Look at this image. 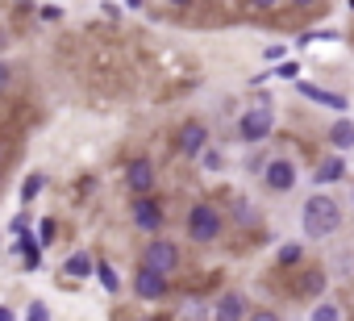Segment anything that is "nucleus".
Returning <instances> with one entry per match:
<instances>
[{"instance_id": "obj_24", "label": "nucleus", "mask_w": 354, "mask_h": 321, "mask_svg": "<svg viewBox=\"0 0 354 321\" xmlns=\"http://www.w3.org/2000/svg\"><path fill=\"white\" fill-rule=\"evenodd\" d=\"M201 158H205V167H209V172H217V167H221V154H217V150H205Z\"/></svg>"}, {"instance_id": "obj_23", "label": "nucleus", "mask_w": 354, "mask_h": 321, "mask_svg": "<svg viewBox=\"0 0 354 321\" xmlns=\"http://www.w3.org/2000/svg\"><path fill=\"white\" fill-rule=\"evenodd\" d=\"M304 288H308V292H321V288H325V275H321V271H308Z\"/></svg>"}, {"instance_id": "obj_22", "label": "nucleus", "mask_w": 354, "mask_h": 321, "mask_svg": "<svg viewBox=\"0 0 354 321\" xmlns=\"http://www.w3.org/2000/svg\"><path fill=\"white\" fill-rule=\"evenodd\" d=\"M275 75H279V80H296V75H300V63H279Z\"/></svg>"}, {"instance_id": "obj_10", "label": "nucleus", "mask_w": 354, "mask_h": 321, "mask_svg": "<svg viewBox=\"0 0 354 321\" xmlns=\"http://www.w3.org/2000/svg\"><path fill=\"white\" fill-rule=\"evenodd\" d=\"M133 226H138V230H146V234H154V230L162 226V209H158V201L138 196V201H133Z\"/></svg>"}, {"instance_id": "obj_1", "label": "nucleus", "mask_w": 354, "mask_h": 321, "mask_svg": "<svg viewBox=\"0 0 354 321\" xmlns=\"http://www.w3.org/2000/svg\"><path fill=\"white\" fill-rule=\"evenodd\" d=\"M300 226H304V238H329V234L342 226L337 201H329V196H308L304 209H300Z\"/></svg>"}, {"instance_id": "obj_13", "label": "nucleus", "mask_w": 354, "mask_h": 321, "mask_svg": "<svg viewBox=\"0 0 354 321\" xmlns=\"http://www.w3.org/2000/svg\"><path fill=\"white\" fill-rule=\"evenodd\" d=\"M63 271H67L71 279H84V275H92V271H96V263H92V259L80 250V255H71V259L63 263Z\"/></svg>"}, {"instance_id": "obj_3", "label": "nucleus", "mask_w": 354, "mask_h": 321, "mask_svg": "<svg viewBox=\"0 0 354 321\" xmlns=\"http://www.w3.org/2000/svg\"><path fill=\"white\" fill-rule=\"evenodd\" d=\"M271 129H275V109L271 104H254V109H246L242 113V121H238V138L242 142H263V138H271Z\"/></svg>"}, {"instance_id": "obj_4", "label": "nucleus", "mask_w": 354, "mask_h": 321, "mask_svg": "<svg viewBox=\"0 0 354 321\" xmlns=\"http://www.w3.org/2000/svg\"><path fill=\"white\" fill-rule=\"evenodd\" d=\"M142 263L154 267V271H162V275H171L175 267H180V246L167 242V238H150L146 250H142Z\"/></svg>"}, {"instance_id": "obj_25", "label": "nucleus", "mask_w": 354, "mask_h": 321, "mask_svg": "<svg viewBox=\"0 0 354 321\" xmlns=\"http://www.w3.org/2000/svg\"><path fill=\"white\" fill-rule=\"evenodd\" d=\"M38 188H42V176H30V184H26V201H34Z\"/></svg>"}, {"instance_id": "obj_31", "label": "nucleus", "mask_w": 354, "mask_h": 321, "mask_svg": "<svg viewBox=\"0 0 354 321\" xmlns=\"http://www.w3.org/2000/svg\"><path fill=\"white\" fill-rule=\"evenodd\" d=\"M292 5H313V0H292Z\"/></svg>"}, {"instance_id": "obj_8", "label": "nucleus", "mask_w": 354, "mask_h": 321, "mask_svg": "<svg viewBox=\"0 0 354 321\" xmlns=\"http://www.w3.org/2000/svg\"><path fill=\"white\" fill-rule=\"evenodd\" d=\"M125 184L133 196H150L154 188V167H150V158H133V163L125 167Z\"/></svg>"}, {"instance_id": "obj_20", "label": "nucleus", "mask_w": 354, "mask_h": 321, "mask_svg": "<svg viewBox=\"0 0 354 321\" xmlns=\"http://www.w3.org/2000/svg\"><path fill=\"white\" fill-rule=\"evenodd\" d=\"M26 321H50V309H46L42 300H34V304L26 309Z\"/></svg>"}, {"instance_id": "obj_6", "label": "nucleus", "mask_w": 354, "mask_h": 321, "mask_svg": "<svg viewBox=\"0 0 354 321\" xmlns=\"http://www.w3.org/2000/svg\"><path fill=\"white\" fill-rule=\"evenodd\" d=\"M175 146H180V154H188V158H201L209 150V129L201 121H188L180 129V138H175Z\"/></svg>"}, {"instance_id": "obj_18", "label": "nucleus", "mask_w": 354, "mask_h": 321, "mask_svg": "<svg viewBox=\"0 0 354 321\" xmlns=\"http://www.w3.org/2000/svg\"><path fill=\"white\" fill-rule=\"evenodd\" d=\"M234 221H242V226H250V221H254V209H250V201H238V205H234Z\"/></svg>"}, {"instance_id": "obj_9", "label": "nucleus", "mask_w": 354, "mask_h": 321, "mask_svg": "<svg viewBox=\"0 0 354 321\" xmlns=\"http://www.w3.org/2000/svg\"><path fill=\"white\" fill-rule=\"evenodd\" d=\"M296 88H300V96H304V100H317V104H325V109H337V113H346V109H350V100H346L342 92H329V88H321V84H304V80H300Z\"/></svg>"}, {"instance_id": "obj_7", "label": "nucleus", "mask_w": 354, "mask_h": 321, "mask_svg": "<svg viewBox=\"0 0 354 321\" xmlns=\"http://www.w3.org/2000/svg\"><path fill=\"white\" fill-rule=\"evenodd\" d=\"M133 292H138L142 300H158V296L167 292V275L142 263V271H133Z\"/></svg>"}, {"instance_id": "obj_15", "label": "nucleus", "mask_w": 354, "mask_h": 321, "mask_svg": "<svg viewBox=\"0 0 354 321\" xmlns=\"http://www.w3.org/2000/svg\"><path fill=\"white\" fill-rule=\"evenodd\" d=\"M96 275H100V284H104L109 292H117V288H121V279H117V271H113L109 263H96Z\"/></svg>"}, {"instance_id": "obj_30", "label": "nucleus", "mask_w": 354, "mask_h": 321, "mask_svg": "<svg viewBox=\"0 0 354 321\" xmlns=\"http://www.w3.org/2000/svg\"><path fill=\"white\" fill-rule=\"evenodd\" d=\"M171 5H180V9H184V5H192V0H171Z\"/></svg>"}, {"instance_id": "obj_5", "label": "nucleus", "mask_w": 354, "mask_h": 321, "mask_svg": "<svg viewBox=\"0 0 354 321\" xmlns=\"http://www.w3.org/2000/svg\"><path fill=\"white\" fill-rule=\"evenodd\" d=\"M263 184L271 192H292L296 188V167H292V158H271V163L263 167Z\"/></svg>"}, {"instance_id": "obj_19", "label": "nucleus", "mask_w": 354, "mask_h": 321, "mask_svg": "<svg viewBox=\"0 0 354 321\" xmlns=\"http://www.w3.org/2000/svg\"><path fill=\"white\" fill-rule=\"evenodd\" d=\"M55 234H59V230H55V221L46 217V221L38 226V242H42V246H55Z\"/></svg>"}, {"instance_id": "obj_2", "label": "nucleus", "mask_w": 354, "mask_h": 321, "mask_svg": "<svg viewBox=\"0 0 354 321\" xmlns=\"http://www.w3.org/2000/svg\"><path fill=\"white\" fill-rule=\"evenodd\" d=\"M188 238L192 242H201V246H209V242H217L221 238V213L213 209V205H192V213H188Z\"/></svg>"}, {"instance_id": "obj_27", "label": "nucleus", "mask_w": 354, "mask_h": 321, "mask_svg": "<svg viewBox=\"0 0 354 321\" xmlns=\"http://www.w3.org/2000/svg\"><path fill=\"white\" fill-rule=\"evenodd\" d=\"M9 80H13V71H9V63H5V59H0V92L9 88Z\"/></svg>"}, {"instance_id": "obj_17", "label": "nucleus", "mask_w": 354, "mask_h": 321, "mask_svg": "<svg viewBox=\"0 0 354 321\" xmlns=\"http://www.w3.org/2000/svg\"><path fill=\"white\" fill-rule=\"evenodd\" d=\"M313 321H342V309L337 304H317L313 309Z\"/></svg>"}, {"instance_id": "obj_11", "label": "nucleus", "mask_w": 354, "mask_h": 321, "mask_svg": "<svg viewBox=\"0 0 354 321\" xmlns=\"http://www.w3.org/2000/svg\"><path fill=\"white\" fill-rule=\"evenodd\" d=\"M246 317H250V309H246L242 292H225L217 300V309H213V321H246Z\"/></svg>"}, {"instance_id": "obj_16", "label": "nucleus", "mask_w": 354, "mask_h": 321, "mask_svg": "<svg viewBox=\"0 0 354 321\" xmlns=\"http://www.w3.org/2000/svg\"><path fill=\"white\" fill-rule=\"evenodd\" d=\"M17 234H21V250H26V263H30V267H38V242H34L26 230H17Z\"/></svg>"}, {"instance_id": "obj_29", "label": "nucleus", "mask_w": 354, "mask_h": 321, "mask_svg": "<svg viewBox=\"0 0 354 321\" xmlns=\"http://www.w3.org/2000/svg\"><path fill=\"white\" fill-rule=\"evenodd\" d=\"M0 321H13V309H0Z\"/></svg>"}, {"instance_id": "obj_21", "label": "nucleus", "mask_w": 354, "mask_h": 321, "mask_svg": "<svg viewBox=\"0 0 354 321\" xmlns=\"http://www.w3.org/2000/svg\"><path fill=\"white\" fill-rule=\"evenodd\" d=\"M300 255H304L300 246H283V250H279V263H283V267H292V263H300Z\"/></svg>"}, {"instance_id": "obj_28", "label": "nucleus", "mask_w": 354, "mask_h": 321, "mask_svg": "<svg viewBox=\"0 0 354 321\" xmlns=\"http://www.w3.org/2000/svg\"><path fill=\"white\" fill-rule=\"evenodd\" d=\"M246 5H250V9H259V13H267V9H275V5H279V0H246Z\"/></svg>"}, {"instance_id": "obj_12", "label": "nucleus", "mask_w": 354, "mask_h": 321, "mask_svg": "<svg viewBox=\"0 0 354 321\" xmlns=\"http://www.w3.org/2000/svg\"><path fill=\"white\" fill-rule=\"evenodd\" d=\"M346 176V163H342V154H333V158H325V163L317 167V184H337Z\"/></svg>"}, {"instance_id": "obj_14", "label": "nucleus", "mask_w": 354, "mask_h": 321, "mask_svg": "<svg viewBox=\"0 0 354 321\" xmlns=\"http://www.w3.org/2000/svg\"><path fill=\"white\" fill-rule=\"evenodd\" d=\"M329 142H333V150H350V146H354V125H350V121H337V125L329 129Z\"/></svg>"}, {"instance_id": "obj_26", "label": "nucleus", "mask_w": 354, "mask_h": 321, "mask_svg": "<svg viewBox=\"0 0 354 321\" xmlns=\"http://www.w3.org/2000/svg\"><path fill=\"white\" fill-rule=\"evenodd\" d=\"M246 321H279V313H271V309H259V313H250Z\"/></svg>"}]
</instances>
